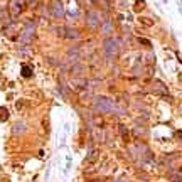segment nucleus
I'll return each mask as SVG.
<instances>
[{"label":"nucleus","mask_w":182,"mask_h":182,"mask_svg":"<svg viewBox=\"0 0 182 182\" xmlns=\"http://www.w3.org/2000/svg\"><path fill=\"white\" fill-rule=\"evenodd\" d=\"M96 157H98V150H93L88 155V160H96Z\"/></svg>","instance_id":"obj_14"},{"label":"nucleus","mask_w":182,"mask_h":182,"mask_svg":"<svg viewBox=\"0 0 182 182\" xmlns=\"http://www.w3.org/2000/svg\"><path fill=\"white\" fill-rule=\"evenodd\" d=\"M101 29H103L105 34H110V32H111V22H110V20H105L103 25H101Z\"/></svg>","instance_id":"obj_11"},{"label":"nucleus","mask_w":182,"mask_h":182,"mask_svg":"<svg viewBox=\"0 0 182 182\" xmlns=\"http://www.w3.org/2000/svg\"><path fill=\"white\" fill-rule=\"evenodd\" d=\"M31 74H32V69H31L29 66H25V68L22 69V76H24V78H31Z\"/></svg>","instance_id":"obj_13"},{"label":"nucleus","mask_w":182,"mask_h":182,"mask_svg":"<svg viewBox=\"0 0 182 182\" xmlns=\"http://www.w3.org/2000/svg\"><path fill=\"white\" fill-rule=\"evenodd\" d=\"M78 37H79V31H76V29L68 31V39H78Z\"/></svg>","instance_id":"obj_12"},{"label":"nucleus","mask_w":182,"mask_h":182,"mask_svg":"<svg viewBox=\"0 0 182 182\" xmlns=\"http://www.w3.org/2000/svg\"><path fill=\"white\" fill-rule=\"evenodd\" d=\"M181 113H182V108H181Z\"/></svg>","instance_id":"obj_16"},{"label":"nucleus","mask_w":182,"mask_h":182,"mask_svg":"<svg viewBox=\"0 0 182 182\" xmlns=\"http://www.w3.org/2000/svg\"><path fill=\"white\" fill-rule=\"evenodd\" d=\"M115 182H128V181L125 179V177H118V179H116Z\"/></svg>","instance_id":"obj_15"},{"label":"nucleus","mask_w":182,"mask_h":182,"mask_svg":"<svg viewBox=\"0 0 182 182\" xmlns=\"http://www.w3.org/2000/svg\"><path fill=\"white\" fill-rule=\"evenodd\" d=\"M24 5H25V2H24V0H12V2L9 3V10H10L12 17H17L19 14L22 12Z\"/></svg>","instance_id":"obj_5"},{"label":"nucleus","mask_w":182,"mask_h":182,"mask_svg":"<svg viewBox=\"0 0 182 182\" xmlns=\"http://www.w3.org/2000/svg\"><path fill=\"white\" fill-rule=\"evenodd\" d=\"M68 31H69L68 27H59L56 32H57V36H59V37H64V39H68Z\"/></svg>","instance_id":"obj_10"},{"label":"nucleus","mask_w":182,"mask_h":182,"mask_svg":"<svg viewBox=\"0 0 182 182\" xmlns=\"http://www.w3.org/2000/svg\"><path fill=\"white\" fill-rule=\"evenodd\" d=\"M49 10H51V14H52L54 17H57V19L64 17V5L61 3V0H51V3H49Z\"/></svg>","instance_id":"obj_4"},{"label":"nucleus","mask_w":182,"mask_h":182,"mask_svg":"<svg viewBox=\"0 0 182 182\" xmlns=\"http://www.w3.org/2000/svg\"><path fill=\"white\" fill-rule=\"evenodd\" d=\"M93 106L100 113H110V111H115V108H116V105L110 100L108 96H96Z\"/></svg>","instance_id":"obj_1"},{"label":"nucleus","mask_w":182,"mask_h":182,"mask_svg":"<svg viewBox=\"0 0 182 182\" xmlns=\"http://www.w3.org/2000/svg\"><path fill=\"white\" fill-rule=\"evenodd\" d=\"M118 51H120V41L118 39H115V37L105 39V42H103V52H105V56L108 59H113L115 56L118 54Z\"/></svg>","instance_id":"obj_2"},{"label":"nucleus","mask_w":182,"mask_h":182,"mask_svg":"<svg viewBox=\"0 0 182 182\" xmlns=\"http://www.w3.org/2000/svg\"><path fill=\"white\" fill-rule=\"evenodd\" d=\"M153 90L157 91V93H164V94L167 93V88H165L160 81H155V83H153Z\"/></svg>","instance_id":"obj_8"},{"label":"nucleus","mask_w":182,"mask_h":182,"mask_svg":"<svg viewBox=\"0 0 182 182\" xmlns=\"http://www.w3.org/2000/svg\"><path fill=\"white\" fill-rule=\"evenodd\" d=\"M73 83H74V86H78V88H84V86H86V79L81 78V76H79V78H74Z\"/></svg>","instance_id":"obj_9"},{"label":"nucleus","mask_w":182,"mask_h":182,"mask_svg":"<svg viewBox=\"0 0 182 182\" xmlns=\"http://www.w3.org/2000/svg\"><path fill=\"white\" fill-rule=\"evenodd\" d=\"M86 24H88V27H91V29H96L100 25V17H98V14L94 10H90L86 14Z\"/></svg>","instance_id":"obj_6"},{"label":"nucleus","mask_w":182,"mask_h":182,"mask_svg":"<svg viewBox=\"0 0 182 182\" xmlns=\"http://www.w3.org/2000/svg\"><path fill=\"white\" fill-rule=\"evenodd\" d=\"M34 37H36V25L32 22H27L24 31H22V34H20V37H19V41H20V44L27 46V44H31L34 41Z\"/></svg>","instance_id":"obj_3"},{"label":"nucleus","mask_w":182,"mask_h":182,"mask_svg":"<svg viewBox=\"0 0 182 182\" xmlns=\"http://www.w3.org/2000/svg\"><path fill=\"white\" fill-rule=\"evenodd\" d=\"M25 132V123H22V122H19L14 125V133L15 135H20V133H24Z\"/></svg>","instance_id":"obj_7"}]
</instances>
